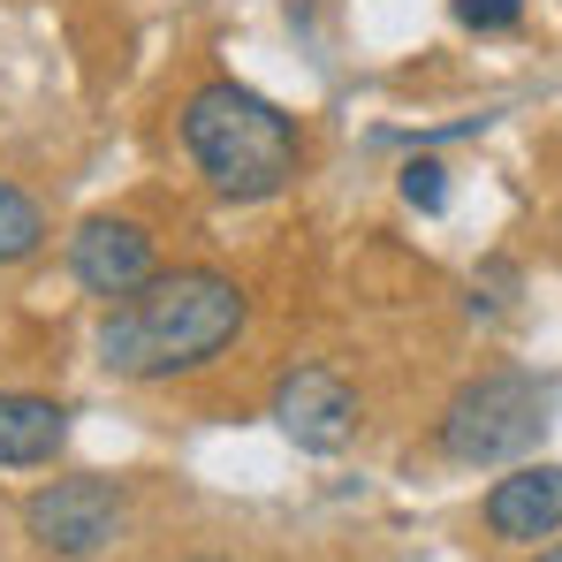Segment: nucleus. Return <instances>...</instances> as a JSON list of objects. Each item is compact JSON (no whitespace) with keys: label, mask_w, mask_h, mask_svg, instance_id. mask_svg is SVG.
<instances>
[{"label":"nucleus","mask_w":562,"mask_h":562,"mask_svg":"<svg viewBox=\"0 0 562 562\" xmlns=\"http://www.w3.org/2000/svg\"><path fill=\"white\" fill-rule=\"evenodd\" d=\"M532 562H562V540H555V548H540V555H532Z\"/></svg>","instance_id":"obj_12"},{"label":"nucleus","mask_w":562,"mask_h":562,"mask_svg":"<svg viewBox=\"0 0 562 562\" xmlns=\"http://www.w3.org/2000/svg\"><path fill=\"white\" fill-rule=\"evenodd\" d=\"M69 274H77L85 296L122 304L130 289H145V281L160 274V267H153V236H145L130 213H92V221L69 236Z\"/></svg>","instance_id":"obj_5"},{"label":"nucleus","mask_w":562,"mask_h":562,"mask_svg":"<svg viewBox=\"0 0 562 562\" xmlns=\"http://www.w3.org/2000/svg\"><path fill=\"white\" fill-rule=\"evenodd\" d=\"M183 153H190V168L205 176L213 198L259 205V198H281V190L296 183L304 130L267 92H251L236 77H213V85H198L183 99Z\"/></svg>","instance_id":"obj_2"},{"label":"nucleus","mask_w":562,"mask_h":562,"mask_svg":"<svg viewBox=\"0 0 562 562\" xmlns=\"http://www.w3.org/2000/svg\"><path fill=\"white\" fill-rule=\"evenodd\" d=\"M403 198H411L418 213H441V205H449V168H441V160H411V168H403Z\"/></svg>","instance_id":"obj_10"},{"label":"nucleus","mask_w":562,"mask_h":562,"mask_svg":"<svg viewBox=\"0 0 562 562\" xmlns=\"http://www.w3.org/2000/svg\"><path fill=\"white\" fill-rule=\"evenodd\" d=\"M23 532L31 548L54 562H99L114 540H122V486L99 479V471H77V479H54L23 502Z\"/></svg>","instance_id":"obj_4"},{"label":"nucleus","mask_w":562,"mask_h":562,"mask_svg":"<svg viewBox=\"0 0 562 562\" xmlns=\"http://www.w3.org/2000/svg\"><path fill=\"white\" fill-rule=\"evenodd\" d=\"M479 532L494 548H532L562 532V464H517L509 479L486 486L479 502Z\"/></svg>","instance_id":"obj_7"},{"label":"nucleus","mask_w":562,"mask_h":562,"mask_svg":"<svg viewBox=\"0 0 562 562\" xmlns=\"http://www.w3.org/2000/svg\"><path fill=\"white\" fill-rule=\"evenodd\" d=\"M525 15V0H457V23L464 31H509Z\"/></svg>","instance_id":"obj_11"},{"label":"nucleus","mask_w":562,"mask_h":562,"mask_svg":"<svg viewBox=\"0 0 562 562\" xmlns=\"http://www.w3.org/2000/svg\"><path fill=\"white\" fill-rule=\"evenodd\" d=\"M548 434V387L532 373H479L441 411V457L449 464H509Z\"/></svg>","instance_id":"obj_3"},{"label":"nucleus","mask_w":562,"mask_h":562,"mask_svg":"<svg viewBox=\"0 0 562 562\" xmlns=\"http://www.w3.org/2000/svg\"><path fill=\"white\" fill-rule=\"evenodd\" d=\"M69 411L54 395H0V471H38L61 457Z\"/></svg>","instance_id":"obj_8"},{"label":"nucleus","mask_w":562,"mask_h":562,"mask_svg":"<svg viewBox=\"0 0 562 562\" xmlns=\"http://www.w3.org/2000/svg\"><path fill=\"white\" fill-rule=\"evenodd\" d=\"M236 335H244V289L213 267H176L106 304L99 366L122 380H176L190 366H213Z\"/></svg>","instance_id":"obj_1"},{"label":"nucleus","mask_w":562,"mask_h":562,"mask_svg":"<svg viewBox=\"0 0 562 562\" xmlns=\"http://www.w3.org/2000/svg\"><path fill=\"white\" fill-rule=\"evenodd\" d=\"M46 213H38V198L31 190H15L0 176V267H23V259H38L46 251Z\"/></svg>","instance_id":"obj_9"},{"label":"nucleus","mask_w":562,"mask_h":562,"mask_svg":"<svg viewBox=\"0 0 562 562\" xmlns=\"http://www.w3.org/2000/svg\"><path fill=\"white\" fill-rule=\"evenodd\" d=\"M274 426L296 449L335 457V449L358 434V395H350V380L327 373V366H296V373H281V387H274Z\"/></svg>","instance_id":"obj_6"}]
</instances>
